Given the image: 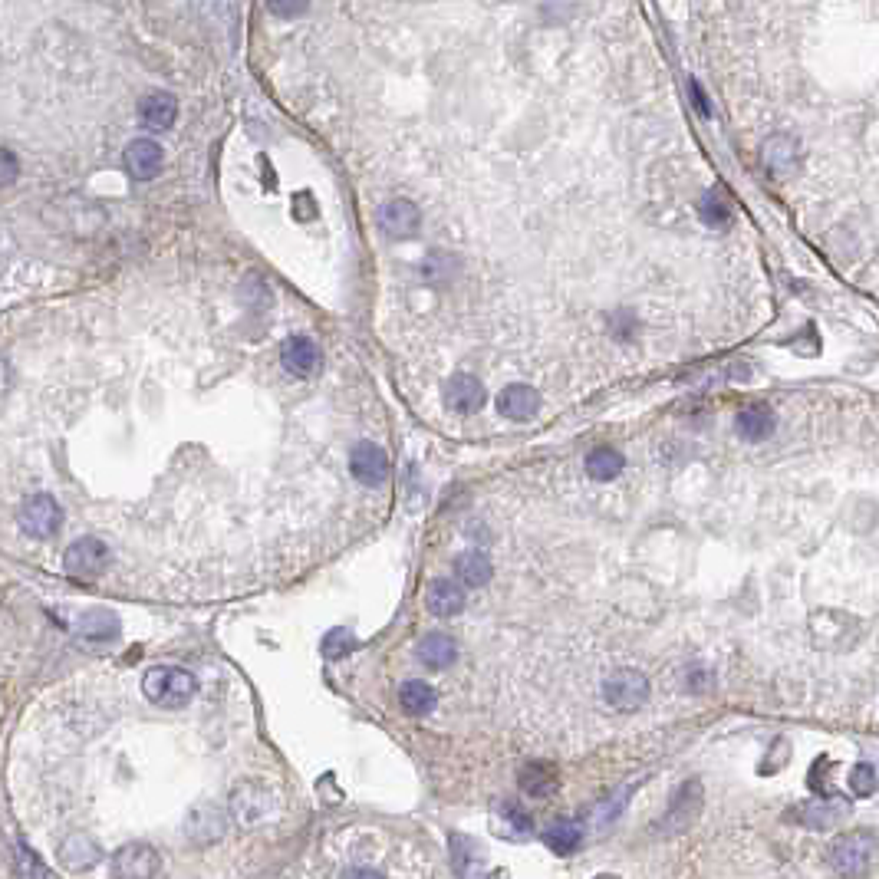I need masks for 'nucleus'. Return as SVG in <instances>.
Returning a JSON list of instances; mask_svg holds the SVG:
<instances>
[{"mask_svg":"<svg viewBox=\"0 0 879 879\" xmlns=\"http://www.w3.org/2000/svg\"><path fill=\"white\" fill-rule=\"evenodd\" d=\"M142 692H145V698H149L152 705H159V708H185L191 698H195L198 682H195V675L185 672V669L155 666V669L145 672Z\"/></svg>","mask_w":879,"mask_h":879,"instance_id":"1","label":"nucleus"},{"mask_svg":"<svg viewBox=\"0 0 879 879\" xmlns=\"http://www.w3.org/2000/svg\"><path fill=\"white\" fill-rule=\"evenodd\" d=\"M873 850H876V837L870 830H853L847 837H840L830 847V866L840 876L847 879H860L870 873L873 866Z\"/></svg>","mask_w":879,"mask_h":879,"instance_id":"2","label":"nucleus"},{"mask_svg":"<svg viewBox=\"0 0 879 879\" xmlns=\"http://www.w3.org/2000/svg\"><path fill=\"white\" fill-rule=\"evenodd\" d=\"M603 698L616 712H636L649 698V679L636 669H616L613 675H606Z\"/></svg>","mask_w":879,"mask_h":879,"instance_id":"3","label":"nucleus"},{"mask_svg":"<svg viewBox=\"0 0 879 879\" xmlns=\"http://www.w3.org/2000/svg\"><path fill=\"white\" fill-rule=\"evenodd\" d=\"M109 563V547L96 537H80L63 554V570L76 580H96Z\"/></svg>","mask_w":879,"mask_h":879,"instance_id":"4","label":"nucleus"},{"mask_svg":"<svg viewBox=\"0 0 879 879\" xmlns=\"http://www.w3.org/2000/svg\"><path fill=\"white\" fill-rule=\"evenodd\" d=\"M17 524L24 527V534L37 537V540H47V537H53L56 531H60L63 511H60V504L50 498V494H37V498H30L24 507H20Z\"/></svg>","mask_w":879,"mask_h":879,"instance_id":"5","label":"nucleus"},{"mask_svg":"<svg viewBox=\"0 0 879 879\" xmlns=\"http://www.w3.org/2000/svg\"><path fill=\"white\" fill-rule=\"evenodd\" d=\"M379 228L386 231L392 241L415 238L422 228V211L409 198H392L379 208Z\"/></svg>","mask_w":879,"mask_h":879,"instance_id":"6","label":"nucleus"},{"mask_svg":"<svg viewBox=\"0 0 879 879\" xmlns=\"http://www.w3.org/2000/svg\"><path fill=\"white\" fill-rule=\"evenodd\" d=\"M698 810H702V784L698 781H685L679 791H675L672 804L666 810V817L659 820V833H679L685 827L695 824Z\"/></svg>","mask_w":879,"mask_h":879,"instance_id":"7","label":"nucleus"},{"mask_svg":"<svg viewBox=\"0 0 879 879\" xmlns=\"http://www.w3.org/2000/svg\"><path fill=\"white\" fill-rule=\"evenodd\" d=\"M274 810V794L261 784H241L238 791L231 794V814L241 827H254Z\"/></svg>","mask_w":879,"mask_h":879,"instance_id":"8","label":"nucleus"},{"mask_svg":"<svg viewBox=\"0 0 879 879\" xmlns=\"http://www.w3.org/2000/svg\"><path fill=\"white\" fill-rule=\"evenodd\" d=\"M442 396H445L448 412H455V415H475L484 409V386H481V379L471 373L448 376Z\"/></svg>","mask_w":879,"mask_h":879,"instance_id":"9","label":"nucleus"},{"mask_svg":"<svg viewBox=\"0 0 879 879\" xmlns=\"http://www.w3.org/2000/svg\"><path fill=\"white\" fill-rule=\"evenodd\" d=\"M159 853H155L149 843H126L116 860H112V870H116L119 879H155L159 873Z\"/></svg>","mask_w":879,"mask_h":879,"instance_id":"10","label":"nucleus"},{"mask_svg":"<svg viewBox=\"0 0 879 879\" xmlns=\"http://www.w3.org/2000/svg\"><path fill=\"white\" fill-rule=\"evenodd\" d=\"M349 471L359 484L366 488H379L382 481L389 478V458L376 442H359L349 455Z\"/></svg>","mask_w":879,"mask_h":879,"instance_id":"11","label":"nucleus"},{"mask_svg":"<svg viewBox=\"0 0 879 879\" xmlns=\"http://www.w3.org/2000/svg\"><path fill=\"white\" fill-rule=\"evenodd\" d=\"M122 159H126V168H129V175L135 178V182H152L155 175L162 172V145L159 142H152V139H132L129 145H126V155H122Z\"/></svg>","mask_w":879,"mask_h":879,"instance_id":"12","label":"nucleus"},{"mask_svg":"<svg viewBox=\"0 0 879 879\" xmlns=\"http://www.w3.org/2000/svg\"><path fill=\"white\" fill-rule=\"evenodd\" d=\"M797 162H800V142L794 135H771V139L761 145V165L768 168V175L774 178L791 175Z\"/></svg>","mask_w":879,"mask_h":879,"instance_id":"13","label":"nucleus"},{"mask_svg":"<svg viewBox=\"0 0 879 879\" xmlns=\"http://www.w3.org/2000/svg\"><path fill=\"white\" fill-rule=\"evenodd\" d=\"M99 860H103V850H99V843L89 837V833H70V837L60 843V863L70 873L93 870Z\"/></svg>","mask_w":879,"mask_h":879,"instance_id":"14","label":"nucleus"},{"mask_svg":"<svg viewBox=\"0 0 879 879\" xmlns=\"http://www.w3.org/2000/svg\"><path fill=\"white\" fill-rule=\"evenodd\" d=\"M540 409V396L537 389L524 386V382H514V386H507L501 396H498V412L504 415V419L511 422H527L534 419Z\"/></svg>","mask_w":879,"mask_h":879,"instance_id":"15","label":"nucleus"},{"mask_svg":"<svg viewBox=\"0 0 879 879\" xmlns=\"http://www.w3.org/2000/svg\"><path fill=\"white\" fill-rule=\"evenodd\" d=\"M175 116H178V103H175V96H168V93H149L139 103L142 126L152 129V132L172 129L175 126Z\"/></svg>","mask_w":879,"mask_h":879,"instance_id":"16","label":"nucleus"},{"mask_svg":"<svg viewBox=\"0 0 879 879\" xmlns=\"http://www.w3.org/2000/svg\"><path fill=\"white\" fill-rule=\"evenodd\" d=\"M280 359H284V369H290L293 376H310L320 366V349L307 336H290L284 349H280Z\"/></svg>","mask_w":879,"mask_h":879,"instance_id":"17","label":"nucleus"},{"mask_svg":"<svg viewBox=\"0 0 879 879\" xmlns=\"http://www.w3.org/2000/svg\"><path fill=\"white\" fill-rule=\"evenodd\" d=\"M415 656H419L422 666H428V669H448L458 659V646L452 636L428 633L419 639V646H415Z\"/></svg>","mask_w":879,"mask_h":879,"instance_id":"18","label":"nucleus"},{"mask_svg":"<svg viewBox=\"0 0 879 879\" xmlns=\"http://www.w3.org/2000/svg\"><path fill=\"white\" fill-rule=\"evenodd\" d=\"M185 830H188V837H191V840L201 843V847H208V843L221 840V833H224V817H221V810H218V807H211V804L195 807V810H191V814H188Z\"/></svg>","mask_w":879,"mask_h":879,"instance_id":"19","label":"nucleus"},{"mask_svg":"<svg viewBox=\"0 0 879 879\" xmlns=\"http://www.w3.org/2000/svg\"><path fill=\"white\" fill-rule=\"evenodd\" d=\"M425 603H428V610L442 619L458 616L461 610H465V590H461L455 580H435L432 586H428Z\"/></svg>","mask_w":879,"mask_h":879,"instance_id":"20","label":"nucleus"},{"mask_svg":"<svg viewBox=\"0 0 879 879\" xmlns=\"http://www.w3.org/2000/svg\"><path fill=\"white\" fill-rule=\"evenodd\" d=\"M738 435L745 442H764L774 432V412L768 405H748V409L738 412Z\"/></svg>","mask_w":879,"mask_h":879,"instance_id":"21","label":"nucleus"},{"mask_svg":"<svg viewBox=\"0 0 879 879\" xmlns=\"http://www.w3.org/2000/svg\"><path fill=\"white\" fill-rule=\"evenodd\" d=\"M76 629H80L83 639H93V642H109L119 636V616L109 613V610H89L80 616V623H76Z\"/></svg>","mask_w":879,"mask_h":879,"instance_id":"22","label":"nucleus"},{"mask_svg":"<svg viewBox=\"0 0 879 879\" xmlns=\"http://www.w3.org/2000/svg\"><path fill=\"white\" fill-rule=\"evenodd\" d=\"M455 573H458V580L465 586H484L491 580L494 567H491L488 554H481V550H468V554H461L455 560Z\"/></svg>","mask_w":879,"mask_h":879,"instance_id":"23","label":"nucleus"},{"mask_svg":"<svg viewBox=\"0 0 879 879\" xmlns=\"http://www.w3.org/2000/svg\"><path fill=\"white\" fill-rule=\"evenodd\" d=\"M521 791L527 797H550L557 791V771L550 764H527L521 771Z\"/></svg>","mask_w":879,"mask_h":879,"instance_id":"24","label":"nucleus"},{"mask_svg":"<svg viewBox=\"0 0 879 879\" xmlns=\"http://www.w3.org/2000/svg\"><path fill=\"white\" fill-rule=\"evenodd\" d=\"M580 840H583V830L573 824V820H554V824H550L547 830H544V843H547V850H554V853H573L580 847Z\"/></svg>","mask_w":879,"mask_h":879,"instance_id":"25","label":"nucleus"},{"mask_svg":"<svg viewBox=\"0 0 879 879\" xmlns=\"http://www.w3.org/2000/svg\"><path fill=\"white\" fill-rule=\"evenodd\" d=\"M623 455L616 452V448H593L590 455H586V471H590V478L596 481H613L619 471H623Z\"/></svg>","mask_w":879,"mask_h":879,"instance_id":"26","label":"nucleus"},{"mask_svg":"<svg viewBox=\"0 0 879 879\" xmlns=\"http://www.w3.org/2000/svg\"><path fill=\"white\" fill-rule=\"evenodd\" d=\"M399 702L409 715H428L435 708V692H432V685L412 679L399 689Z\"/></svg>","mask_w":879,"mask_h":879,"instance_id":"27","label":"nucleus"},{"mask_svg":"<svg viewBox=\"0 0 879 879\" xmlns=\"http://www.w3.org/2000/svg\"><path fill=\"white\" fill-rule=\"evenodd\" d=\"M698 211H702V221L708 224V228H725V224L731 221V201L721 188L705 191L702 208Z\"/></svg>","mask_w":879,"mask_h":879,"instance_id":"28","label":"nucleus"},{"mask_svg":"<svg viewBox=\"0 0 879 879\" xmlns=\"http://www.w3.org/2000/svg\"><path fill=\"white\" fill-rule=\"evenodd\" d=\"M797 817H800V824H807V827H830V824H837V820L843 817V810L840 807H833V804H804L797 810Z\"/></svg>","mask_w":879,"mask_h":879,"instance_id":"29","label":"nucleus"},{"mask_svg":"<svg viewBox=\"0 0 879 879\" xmlns=\"http://www.w3.org/2000/svg\"><path fill=\"white\" fill-rule=\"evenodd\" d=\"M353 646H356V639L349 629H330L323 639V656L326 659H346L349 652H353Z\"/></svg>","mask_w":879,"mask_h":879,"instance_id":"30","label":"nucleus"},{"mask_svg":"<svg viewBox=\"0 0 879 879\" xmlns=\"http://www.w3.org/2000/svg\"><path fill=\"white\" fill-rule=\"evenodd\" d=\"M850 791L856 797H873V791H876V771H873V764H856V768L850 771Z\"/></svg>","mask_w":879,"mask_h":879,"instance_id":"31","label":"nucleus"},{"mask_svg":"<svg viewBox=\"0 0 879 879\" xmlns=\"http://www.w3.org/2000/svg\"><path fill=\"white\" fill-rule=\"evenodd\" d=\"M20 178V162H17V155L14 152H7V149H0V188L4 185H14Z\"/></svg>","mask_w":879,"mask_h":879,"instance_id":"32","label":"nucleus"},{"mask_svg":"<svg viewBox=\"0 0 879 879\" xmlns=\"http://www.w3.org/2000/svg\"><path fill=\"white\" fill-rule=\"evenodd\" d=\"M501 814H504L507 820H511L517 833H531V817H527V810H524L521 804H504V807H501Z\"/></svg>","mask_w":879,"mask_h":879,"instance_id":"33","label":"nucleus"},{"mask_svg":"<svg viewBox=\"0 0 879 879\" xmlns=\"http://www.w3.org/2000/svg\"><path fill=\"white\" fill-rule=\"evenodd\" d=\"M270 14L274 17H300V14H307V4H270Z\"/></svg>","mask_w":879,"mask_h":879,"instance_id":"34","label":"nucleus"},{"mask_svg":"<svg viewBox=\"0 0 879 879\" xmlns=\"http://www.w3.org/2000/svg\"><path fill=\"white\" fill-rule=\"evenodd\" d=\"M343 879H386L379 870H373V866H353V870H346Z\"/></svg>","mask_w":879,"mask_h":879,"instance_id":"35","label":"nucleus"},{"mask_svg":"<svg viewBox=\"0 0 879 879\" xmlns=\"http://www.w3.org/2000/svg\"><path fill=\"white\" fill-rule=\"evenodd\" d=\"M10 379H14V373H10V363H7V356L0 353V396H4V392L10 389Z\"/></svg>","mask_w":879,"mask_h":879,"instance_id":"36","label":"nucleus"},{"mask_svg":"<svg viewBox=\"0 0 879 879\" xmlns=\"http://www.w3.org/2000/svg\"><path fill=\"white\" fill-rule=\"evenodd\" d=\"M689 93H692V99L698 103V112H702V116H708V99H705V93H702V86H698L695 80L689 83Z\"/></svg>","mask_w":879,"mask_h":879,"instance_id":"37","label":"nucleus"},{"mask_svg":"<svg viewBox=\"0 0 879 879\" xmlns=\"http://www.w3.org/2000/svg\"><path fill=\"white\" fill-rule=\"evenodd\" d=\"M708 682H712V679H708V675H705L702 669H692V672H689V689H705Z\"/></svg>","mask_w":879,"mask_h":879,"instance_id":"38","label":"nucleus"}]
</instances>
